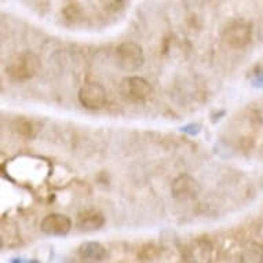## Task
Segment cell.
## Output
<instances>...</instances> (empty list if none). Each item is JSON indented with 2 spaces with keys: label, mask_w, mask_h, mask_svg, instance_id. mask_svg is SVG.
I'll use <instances>...</instances> for the list:
<instances>
[{
  "label": "cell",
  "mask_w": 263,
  "mask_h": 263,
  "mask_svg": "<svg viewBox=\"0 0 263 263\" xmlns=\"http://www.w3.org/2000/svg\"><path fill=\"white\" fill-rule=\"evenodd\" d=\"M40 68L39 58L32 54V52H21L13 57L10 62L6 66V72L10 78L17 80V82H24L29 80L37 73Z\"/></svg>",
  "instance_id": "1"
},
{
  "label": "cell",
  "mask_w": 263,
  "mask_h": 263,
  "mask_svg": "<svg viewBox=\"0 0 263 263\" xmlns=\"http://www.w3.org/2000/svg\"><path fill=\"white\" fill-rule=\"evenodd\" d=\"M224 43L232 48H242L252 39V25L246 21H234L222 33Z\"/></svg>",
  "instance_id": "2"
},
{
  "label": "cell",
  "mask_w": 263,
  "mask_h": 263,
  "mask_svg": "<svg viewBox=\"0 0 263 263\" xmlns=\"http://www.w3.org/2000/svg\"><path fill=\"white\" fill-rule=\"evenodd\" d=\"M117 62L125 70H137L143 65L142 47L134 42H124L116 50Z\"/></svg>",
  "instance_id": "3"
},
{
  "label": "cell",
  "mask_w": 263,
  "mask_h": 263,
  "mask_svg": "<svg viewBox=\"0 0 263 263\" xmlns=\"http://www.w3.org/2000/svg\"><path fill=\"white\" fill-rule=\"evenodd\" d=\"M186 263H212L214 247L208 238H197L189 242L183 250Z\"/></svg>",
  "instance_id": "4"
},
{
  "label": "cell",
  "mask_w": 263,
  "mask_h": 263,
  "mask_svg": "<svg viewBox=\"0 0 263 263\" xmlns=\"http://www.w3.org/2000/svg\"><path fill=\"white\" fill-rule=\"evenodd\" d=\"M120 90L125 98L131 101H143L152 94V86L149 82L138 76L125 78L121 82Z\"/></svg>",
  "instance_id": "5"
},
{
  "label": "cell",
  "mask_w": 263,
  "mask_h": 263,
  "mask_svg": "<svg viewBox=\"0 0 263 263\" xmlns=\"http://www.w3.org/2000/svg\"><path fill=\"white\" fill-rule=\"evenodd\" d=\"M79 101L87 109H100L106 102V91L98 83H88L79 91Z\"/></svg>",
  "instance_id": "6"
},
{
  "label": "cell",
  "mask_w": 263,
  "mask_h": 263,
  "mask_svg": "<svg viewBox=\"0 0 263 263\" xmlns=\"http://www.w3.org/2000/svg\"><path fill=\"white\" fill-rule=\"evenodd\" d=\"M171 193H173L174 199L177 200L196 199L200 193L199 182L187 174H182L178 178H175V181L173 182Z\"/></svg>",
  "instance_id": "7"
},
{
  "label": "cell",
  "mask_w": 263,
  "mask_h": 263,
  "mask_svg": "<svg viewBox=\"0 0 263 263\" xmlns=\"http://www.w3.org/2000/svg\"><path fill=\"white\" fill-rule=\"evenodd\" d=\"M72 222L66 215L62 214H50L42 220L40 229L42 232L48 236H66L70 232Z\"/></svg>",
  "instance_id": "8"
},
{
  "label": "cell",
  "mask_w": 263,
  "mask_h": 263,
  "mask_svg": "<svg viewBox=\"0 0 263 263\" xmlns=\"http://www.w3.org/2000/svg\"><path fill=\"white\" fill-rule=\"evenodd\" d=\"M106 250L100 242L87 241L79 247V256L84 263H101L106 258Z\"/></svg>",
  "instance_id": "9"
},
{
  "label": "cell",
  "mask_w": 263,
  "mask_h": 263,
  "mask_svg": "<svg viewBox=\"0 0 263 263\" xmlns=\"http://www.w3.org/2000/svg\"><path fill=\"white\" fill-rule=\"evenodd\" d=\"M105 223L104 215H101L100 212L95 211H87L84 215L80 216L79 220V226L86 232H95L100 230Z\"/></svg>",
  "instance_id": "10"
},
{
  "label": "cell",
  "mask_w": 263,
  "mask_h": 263,
  "mask_svg": "<svg viewBox=\"0 0 263 263\" xmlns=\"http://www.w3.org/2000/svg\"><path fill=\"white\" fill-rule=\"evenodd\" d=\"M240 263H263V246L259 242H251L240 255Z\"/></svg>",
  "instance_id": "11"
},
{
  "label": "cell",
  "mask_w": 263,
  "mask_h": 263,
  "mask_svg": "<svg viewBox=\"0 0 263 263\" xmlns=\"http://www.w3.org/2000/svg\"><path fill=\"white\" fill-rule=\"evenodd\" d=\"M17 131L24 137H32V133H33V128H32V124L29 121L26 120H20L17 123Z\"/></svg>",
  "instance_id": "12"
},
{
  "label": "cell",
  "mask_w": 263,
  "mask_h": 263,
  "mask_svg": "<svg viewBox=\"0 0 263 263\" xmlns=\"http://www.w3.org/2000/svg\"><path fill=\"white\" fill-rule=\"evenodd\" d=\"M181 131L186 133L190 135H197L200 133V125L199 124H187L185 127H182Z\"/></svg>",
  "instance_id": "13"
},
{
  "label": "cell",
  "mask_w": 263,
  "mask_h": 263,
  "mask_svg": "<svg viewBox=\"0 0 263 263\" xmlns=\"http://www.w3.org/2000/svg\"><path fill=\"white\" fill-rule=\"evenodd\" d=\"M252 84L263 90V69L260 72H258V73H255V76L252 78Z\"/></svg>",
  "instance_id": "14"
}]
</instances>
